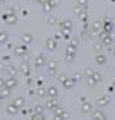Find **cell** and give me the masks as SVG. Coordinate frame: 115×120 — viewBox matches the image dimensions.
<instances>
[{
    "mask_svg": "<svg viewBox=\"0 0 115 120\" xmlns=\"http://www.w3.org/2000/svg\"><path fill=\"white\" fill-rule=\"evenodd\" d=\"M93 68H91V67H87L85 68V71H84V75H85V76H91L92 75V74H93Z\"/></svg>",
    "mask_w": 115,
    "mask_h": 120,
    "instance_id": "35",
    "label": "cell"
},
{
    "mask_svg": "<svg viewBox=\"0 0 115 120\" xmlns=\"http://www.w3.org/2000/svg\"><path fill=\"white\" fill-rule=\"evenodd\" d=\"M34 112H35V114H43V112H44V109H43V106L38 105V106H35Z\"/></svg>",
    "mask_w": 115,
    "mask_h": 120,
    "instance_id": "31",
    "label": "cell"
},
{
    "mask_svg": "<svg viewBox=\"0 0 115 120\" xmlns=\"http://www.w3.org/2000/svg\"><path fill=\"white\" fill-rule=\"evenodd\" d=\"M60 39H61V32H57V34H56L54 40H60Z\"/></svg>",
    "mask_w": 115,
    "mask_h": 120,
    "instance_id": "45",
    "label": "cell"
},
{
    "mask_svg": "<svg viewBox=\"0 0 115 120\" xmlns=\"http://www.w3.org/2000/svg\"><path fill=\"white\" fill-rule=\"evenodd\" d=\"M21 57H23V58H22V62H25V63H29L30 62V58H29V56H27L26 53H25V54H22Z\"/></svg>",
    "mask_w": 115,
    "mask_h": 120,
    "instance_id": "41",
    "label": "cell"
},
{
    "mask_svg": "<svg viewBox=\"0 0 115 120\" xmlns=\"http://www.w3.org/2000/svg\"><path fill=\"white\" fill-rule=\"evenodd\" d=\"M36 1H38V3H39V4H44L45 1H47V0H36Z\"/></svg>",
    "mask_w": 115,
    "mask_h": 120,
    "instance_id": "48",
    "label": "cell"
},
{
    "mask_svg": "<svg viewBox=\"0 0 115 120\" xmlns=\"http://www.w3.org/2000/svg\"><path fill=\"white\" fill-rule=\"evenodd\" d=\"M74 84H75V81H74L71 78H67V79H66V80L62 83V85H63V88L70 89V88H73V86H74Z\"/></svg>",
    "mask_w": 115,
    "mask_h": 120,
    "instance_id": "12",
    "label": "cell"
},
{
    "mask_svg": "<svg viewBox=\"0 0 115 120\" xmlns=\"http://www.w3.org/2000/svg\"><path fill=\"white\" fill-rule=\"evenodd\" d=\"M48 3H49L52 7H57L58 4H60V0H48Z\"/></svg>",
    "mask_w": 115,
    "mask_h": 120,
    "instance_id": "39",
    "label": "cell"
},
{
    "mask_svg": "<svg viewBox=\"0 0 115 120\" xmlns=\"http://www.w3.org/2000/svg\"><path fill=\"white\" fill-rule=\"evenodd\" d=\"M74 58H75V56H73V54H67V53H66V57H65L66 62H73Z\"/></svg>",
    "mask_w": 115,
    "mask_h": 120,
    "instance_id": "36",
    "label": "cell"
},
{
    "mask_svg": "<svg viewBox=\"0 0 115 120\" xmlns=\"http://www.w3.org/2000/svg\"><path fill=\"white\" fill-rule=\"evenodd\" d=\"M81 111L84 112V114H89V112L92 111V105L88 103V102H83V106H81Z\"/></svg>",
    "mask_w": 115,
    "mask_h": 120,
    "instance_id": "15",
    "label": "cell"
},
{
    "mask_svg": "<svg viewBox=\"0 0 115 120\" xmlns=\"http://www.w3.org/2000/svg\"><path fill=\"white\" fill-rule=\"evenodd\" d=\"M104 31L107 34H111L112 31V23L110 22V19H106V22L104 23Z\"/></svg>",
    "mask_w": 115,
    "mask_h": 120,
    "instance_id": "13",
    "label": "cell"
},
{
    "mask_svg": "<svg viewBox=\"0 0 115 120\" xmlns=\"http://www.w3.org/2000/svg\"><path fill=\"white\" fill-rule=\"evenodd\" d=\"M0 3H3V0H0Z\"/></svg>",
    "mask_w": 115,
    "mask_h": 120,
    "instance_id": "52",
    "label": "cell"
},
{
    "mask_svg": "<svg viewBox=\"0 0 115 120\" xmlns=\"http://www.w3.org/2000/svg\"><path fill=\"white\" fill-rule=\"evenodd\" d=\"M78 5H80L83 9H87V7H88V0H78Z\"/></svg>",
    "mask_w": 115,
    "mask_h": 120,
    "instance_id": "28",
    "label": "cell"
},
{
    "mask_svg": "<svg viewBox=\"0 0 115 120\" xmlns=\"http://www.w3.org/2000/svg\"><path fill=\"white\" fill-rule=\"evenodd\" d=\"M9 96H11V89L7 88V86L0 88V97H1V98H8Z\"/></svg>",
    "mask_w": 115,
    "mask_h": 120,
    "instance_id": "11",
    "label": "cell"
},
{
    "mask_svg": "<svg viewBox=\"0 0 115 120\" xmlns=\"http://www.w3.org/2000/svg\"><path fill=\"white\" fill-rule=\"evenodd\" d=\"M92 112V111H91ZM92 117L93 119H98V120H102V119H106V115L101 111V110H96V111L92 112Z\"/></svg>",
    "mask_w": 115,
    "mask_h": 120,
    "instance_id": "7",
    "label": "cell"
},
{
    "mask_svg": "<svg viewBox=\"0 0 115 120\" xmlns=\"http://www.w3.org/2000/svg\"><path fill=\"white\" fill-rule=\"evenodd\" d=\"M26 49H27V48L25 47V45H19V47L14 48V53H16L17 56H22V54L26 53Z\"/></svg>",
    "mask_w": 115,
    "mask_h": 120,
    "instance_id": "14",
    "label": "cell"
},
{
    "mask_svg": "<svg viewBox=\"0 0 115 120\" xmlns=\"http://www.w3.org/2000/svg\"><path fill=\"white\" fill-rule=\"evenodd\" d=\"M48 25H54L56 23V17H53V16H49L48 17Z\"/></svg>",
    "mask_w": 115,
    "mask_h": 120,
    "instance_id": "37",
    "label": "cell"
},
{
    "mask_svg": "<svg viewBox=\"0 0 115 120\" xmlns=\"http://www.w3.org/2000/svg\"><path fill=\"white\" fill-rule=\"evenodd\" d=\"M70 45H73V47L78 48V45H79V40H78V39H71V43H70Z\"/></svg>",
    "mask_w": 115,
    "mask_h": 120,
    "instance_id": "40",
    "label": "cell"
},
{
    "mask_svg": "<svg viewBox=\"0 0 115 120\" xmlns=\"http://www.w3.org/2000/svg\"><path fill=\"white\" fill-rule=\"evenodd\" d=\"M63 112V109L61 106H56L54 109H53V114H54V116H56V119H60V116H61V114Z\"/></svg>",
    "mask_w": 115,
    "mask_h": 120,
    "instance_id": "18",
    "label": "cell"
},
{
    "mask_svg": "<svg viewBox=\"0 0 115 120\" xmlns=\"http://www.w3.org/2000/svg\"><path fill=\"white\" fill-rule=\"evenodd\" d=\"M101 29H102L101 21H94V22H93V30H94V31H100Z\"/></svg>",
    "mask_w": 115,
    "mask_h": 120,
    "instance_id": "27",
    "label": "cell"
},
{
    "mask_svg": "<svg viewBox=\"0 0 115 120\" xmlns=\"http://www.w3.org/2000/svg\"><path fill=\"white\" fill-rule=\"evenodd\" d=\"M47 94L49 96V98H57V96H58L57 88H54V86H50V88H48Z\"/></svg>",
    "mask_w": 115,
    "mask_h": 120,
    "instance_id": "10",
    "label": "cell"
},
{
    "mask_svg": "<svg viewBox=\"0 0 115 120\" xmlns=\"http://www.w3.org/2000/svg\"><path fill=\"white\" fill-rule=\"evenodd\" d=\"M81 9H83V8H81V7H80V5H78V7H75V8H74V13H75V14H76V16H78V14H79V13H80V12H81Z\"/></svg>",
    "mask_w": 115,
    "mask_h": 120,
    "instance_id": "42",
    "label": "cell"
},
{
    "mask_svg": "<svg viewBox=\"0 0 115 120\" xmlns=\"http://www.w3.org/2000/svg\"><path fill=\"white\" fill-rule=\"evenodd\" d=\"M45 45H47L48 50H54L56 47H57V41H56L53 38H48L47 41H45Z\"/></svg>",
    "mask_w": 115,
    "mask_h": 120,
    "instance_id": "3",
    "label": "cell"
},
{
    "mask_svg": "<svg viewBox=\"0 0 115 120\" xmlns=\"http://www.w3.org/2000/svg\"><path fill=\"white\" fill-rule=\"evenodd\" d=\"M102 43L105 47H110L112 44V36L110 34H106L105 36H102Z\"/></svg>",
    "mask_w": 115,
    "mask_h": 120,
    "instance_id": "9",
    "label": "cell"
},
{
    "mask_svg": "<svg viewBox=\"0 0 115 120\" xmlns=\"http://www.w3.org/2000/svg\"><path fill=\"white\" fill-rule=\"evenodd\" d=\"M8 60H9V56H4L3 61H8Z\"/></svg>",
    "mask_w": 115,
    "mask_h": 120,
    "instance_id": "49",
    "label": "cell"
},
{
    "mask_svg": "<svg viewBox=\"0 0 115 120\" xmlns=\"http://www.w3.org/2000/svg\"><path fill=\"white\" fill-rule=\"evenodd\" d=\"M48 67L49 68H57V61L50 60L49 62H48Z\"/></svg>",
    "mask_w": 115,
    "mask_h": 120,
    "instance_id": "32",
    "label": "cell"
},
{
    "mask_svg": "<svg viewBox=\"0 0 115 120\" xmlns=\"http://www.w3.org/2000/svg\"><path fill=\"white\" fill-rule=\"evenodd\" d=\"M14 105H16L18 109H21V107L25 105V98H22V97H17V98L14 99Z\"/></svg>",
    "mask_w": 115,
    "mask_h": 120,
    "instance_id": "24",
    "label": "cell"
},
{
    "mask_svg": "<svg viewBox=\"0 0 115 120\" xmlns=\"http://www.w3.org/2000/svg\"><path fill=\"white\" fill-rule=\"evenodd\" d=\"M80 101H81V102H85V101H87V99H85V97H81V98H80Z\"/></svg>",
    "mask_w": 115,
    "mask_h": 120,
    "instance_id": "51",
    "label": "cell"
},
{
    "mask_svg": "<svg viewBox=\"0 0 115 120\" xmlns=\"http://www.w3.org/2000/svg\"><path fill=\"white\" fill-rule=\"evenodd\" d=\"M4 86L9 88L11 90L13 88H16V86H17V79H16V76H11V78H8L7 80H4Z\"/></svg>",
    "mask_w": 115,
    "mask_h": 120,
    "instance_id": "1",
    "label": "cell"
},
{
    "mask_svg": "<svg viewBox=\"0 0 115 120\" xmlns=\"http://www.w3.org/2000/svg\"><path fill=\"white\" fill-rule=\"evenodd\" d=\"M91 76H92V79H93L96 83H98V81L102 80V75H101L100 72H96V71H93V74H92Z\"/></svg>",
    "mask_w": 115,
    "mask_h": 120,
    "instance_id": "25",
    "label": "cell"
},
{
    "mask_svg": "<svg viewBox=\"0 0 115 120\" xmlns=\"http://www.w3.org/2000/svg\"><path fill=\"white\" fill-rule=\"evenodd\" d=\"M29 94H30V96H32V94H34V90H32V89H29Z\"/></svg>",
    "mask_w": 115,
    "mask_h": 120,
    "instance_id": "50",
    "label": "cell"
},
{
    "mask_svg": "<svg viewBox=\"0 0 115 120\" xmlns=\"http://www.w3.org/2000/svg\"><path fill=\"white\" fill-rule=\"evenodd\" d=\"M110 103V97L109 96H104V97H100L98 99H97V105H98L100 107H105L106 105Z\"/></svg>",
    "mask_w": 115,
    "mask_h": 120,
    "instance_id": "4",
    "label": "cell"
},
{
    "mask_svg": "<svg viewBox=\"0 0 115 120\" xmlns=\"http://www.w3.org/2000/svg\"><path fill=\"white\" fill-rule=\"evenodd\" d=\"M56 70H57V68H49L48 67V70H47L48 76H54L56 75Z\"/></svg>",
    "mask_w": 115,
    "mask_h": 120,
    "instance_id": "34",
    "label": "cell"
},
{
    "mask_svg": "<svg viewBox=\"0 0 115 120\" xmlns=\"http://www.w3.org/2000/svg\"><path fill=\"white\" fill-rule=\"evenodd\" d=\"M7 71H8V74L11 76H17L18 75V70H17L14 66H8V67H7Z\"/></svg>",
    "mask_w": 115,
    "mask_h": 120,
    "instance_id": "20",
    "label": "cell"
},
{
    "mask_svg": "<svg viewBox=\"0 0 115 120\" xmlns=\"http://www.w3.org/2000/svg\"><path fill=\"white\" fill-rule=\"evenodd\" d=\"M45 94H47L45 89L43 88V86H39V88H38V96H39V97H44Z\"/></svg>",
    "mask_w": 115,
    "mask_h": 120,
    "instance_id": "30",
    "label": "cell"
},
{
    "mask_svg": "<svg viewBox=\"0 0 115 120\" xmlns=\"http://www.w3.org/2000/svg\"><path fill=\"white\" fill-rule=\"evenodd\" d=\"M44 63H45V57L43 54H39L36 57V60H35V67L40 68V67H43V66H44Z\"/></svg>",
    "mask_w": 115,
    "mask_h": 120,
    "instance_id": "6",
    "label": "cell"
},
{
    "mask_svg": "<svg viewBox=\"0 0 115 120\" xmlns=\"http://www.w3.org/2000/svg\"><path fill=\"white\" fill-rule=\"evenodd\" d=\"M8 40H9V35L7 34L5 31H1V32H0V44H5Z\"/></svg>",
    "mask_w": 115,
    "mask_h": 120,
    "instance_id": "17",
    "label": "cell"
},
{
    "mask_svg": "<svg viewBox=\"0 0 115 120\" xmlns=\"http://www.w3.org/2000/svg\"><path fill=\"white\" fill-rule=\"evenodd\" d=\"M4 19H5V22L7 23H9V25H14L17 22V16L14 13H7V14H4Z\"/></svg>",
    "mask_w": 115,
    "mask_h": 120,
    "instance_id": "2",
    "label": "cell"
},
{
    "mask_svg": "<svg viewBox=\"0 0 115 120\" xmlns=\"http://www.w3.org/2000/svg\"><path fill=\"white\" fill-rule=\"evenodd\" d=\"M60 26H61V29H69V30H71V27H73V22H71L70 19H65V21H62L60 23Z\"/></svg>",
    "mask_w": 115,
    "mask_h": 120,
    "instance_id": "16",
    "label": "cell"
},
{
    "mask_svg": "<svg viewBox=\"0 0 115 120\" xmlns=\"http://www.w3.org/2000/svg\"><path fill=\"white\" fill-rule=\"evenodd\" d=\"M22 41H23L25 44H30V43H32V35L31 34H23L22 35Z\"/></svg>",
    "mask_w": 115,
    "mask_h": 120,
    "instance_id": "21",
    "label": "cell"
},
{
    "mask_svg": "<svg viewBox=\"0 0 115 120\" xmlns=\"http://www.w3.org/2000/svg\"><path fill=\"white\" fill-rule=\"evenodd\" d=\"M3 70H4V62L1 61V62H0V71H3Z\"/></svg>",
    "mask_w": 115,
    "mask_h": 120,
    "instance_id": "46",
    "label": "cell"
},
{
    "mask_svg": "<svg viewBox=\"0 0 115 120\" xmlns=\"http://www.w3.org/2000/svg\"><path fill=\"white\" fill-rule=\"evenodd\" d=\"M87 83H88V85H91V86L96 85V81L92 79V76H87Z\"/></svg>",
    "mask_w": 115,
    "mask_h": 120,
    "instance_id": "33",
    "label": "cell"
},
{
    "mask_svg": "<svg viewBox=\"0 0 115 120\" xmlns=\"http://www.w3.org/2000/svg\"><path fill=\"white\" fill-rule=\"evenodd\" d=\"M42 5H43V11H44V13H45V14H49V13H50V11L53 9V7L50 5L49 3H48V0L45 1L44 4H42Z\"/></svg>",
    "mask_w": 115,
    "mask_h": 120,
    "instance_id": "19",
    "label": "cell"
},
{
    "mask_svg": "<svg viewBox=\"0 0 115 120\" xmlns=\"http://www.w3.org/2000/svg\"><path fill=\"white\" fill-rule=\"evenodd\" d=\"M69 117H70V114H69L67 111H65V110H63V112L61 114L60 119H69Z\"/></svg>",
    "mask_w": 115,
    "mask_h": 120,
    "instance_id": "38",
    "label": "cell"
},
{
    "mask_svg": "<svg viewBox=\"0 0 115 120\" xmlns=\"http://www.w3.org/2000/svg\"><path fill=\"white\" fill-rule=\"evenodd\" d=\"M21 72L23 74V75L29 76L30 75V67H29V63H22V67H21Z\"/></svg>",
    "mask_w": 115,
    "mask_h": 120,
    "instance_id": "22",
    "label": "cell"
},
{
    "mask_svg": "<svg viewBox=\"0 0 115 120\" xmlns=\"http://www.w3.org/2000/svg\"><path fill=\"white\" fill-rule=\"evenodd\" d=\"M7 114L12 115V116H16L17 114H18V107L16 106V105H8L7 106Z\"/></svg>",
    "mask_w": 115,
    "mask_h": 120,
    "instance_id": "5",
    "label": "cell"
},
{
    "mask_svg": "<svg viewBox=\"0 0 115 120\" xmlns=\"http://www.w3.org/2000/svg\"><path fill=\"white\" fill-rule=\"evenodd\" d=\"M94 60H96V62L98 63V65H105V63H106V57H105L104 54H98L97 57H94Z\"/></svg>",
    "mask_w": 115,
    "mask_h": 120,
    "instance_id": "23",
    "label": "cell"
},
{
    "mask_svg": "<svg viewBox=\"0 0 115 120\" xmlns=\"http://www.w3.org/2000/svg\"><path fill=\"white\" fill-rule=\"evenodd\" d=\"M66 53H67V54H73V56H75V54H76V48H75V47H73V45H69V47L66 48Z\"/></svg>",
    "mask_w": 115,
    "mask_h": 120,
    "instance_id": "26",
    "label": "cell"
},
{
    "mask_svg": "<svg viewBox=\"0 0 115 120\" xmlns=\"http://www.w3.org/2000/svg\"><path fill=\"white\" fill-rule=\"evenodd\" d=\"M94 49H96L97 52H100V50L102 49V45H101V44H96V47H94Z\"/></svg>",
    "mask_w": 115,
    "mask_h": 120,
    "instance_id": "44",
    "label": "cell"
},
{
    "mask_svg": "<svg viewBox=\"0 0 115 120\" xmlns=\"http://www.w3.org/2000/svg\"><path fill=\"white\" fill-rule=\"evenodd\" d=\"M81 78H83V75H81L80 72H75V74H74V76H73L71 79H73L74 81H80Z\"/></svg>",
    "mask_w": 115,
    "mask_h": 120,
    "instance_id": "29",
    "label": "cell"
},
{
    "mask_svg": "<svg viewBox=\"0 0 115 120\" xmlns=\"http://www.w3.org/2000/svg\"><path fill=\"white\" fill-rule=\"evenodd\" d=\"M56 106H57V101H56V98H49L47 102H45V109H48V110H53Z\"/></svg>",
    "mask_w": 115,
    "mask_h": 120,
    "instance_id": "8",
    "label": "cell"
},
{
    "mask_svg": "<svg viewBox=\"0 0 115 120\" xmlns=\"http://www.w3.org/2000/svg\"><path fill=\"white\" fill-rule=\"evenodd\" d=\"M3 86H4V80L0 78V88H3Z\"/></svg>",
    "mask_w": 115,
    "mask_h": 120,
    "instance_id": "47",
    "label": "cell"
},
{
    "mask_svg": "<svg viewBox=\"0 0 115 120\" xmlns=\"http://www.w3.org/2000/svg\"><path fill=\"white\" fill-rule=\"evenodd\" d=\"M66 79H67V76H66V75H63V74H62V75H60V76H58V81H60L61 84H62L63 81L66 80Z\"/></svg>",
    "mask_w": 115,
    "mask_h": 120,
    "instance_id": "43",
    "label": "cell"
}]
</instances>
